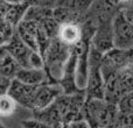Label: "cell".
Wrapping results in <instances>:
<instances>
[{
    "mask_svg": "<svg viewBox=\"0 0 133 128\" xmlns=\"http://www.w3.org/2000/svg\"><path fill=\"white\" fill-rule=\"evenodd\" d=\"M20 1H26V0H20Z\"/></svg>",
    "mask_w": 133,
    "mask_h": 128,
    "instance_id": "f546056e",
    "label": "cell"
},
{
    "mask_svg": "<svg viewBox=\"0 0 133 128\" xmlns=\"http://www.w3.org/2000/svg\"><path fill=\"white\" fill-rule=\"evenodd\" d=\"M29 2L30 6H40V7H49L54 8L57 0H26Z\"/></svg>",
    "mask_w": 133,
    "mask_h": 128,
    "instance_id": "cb8c5ba5",
    "label": "cell"
},
{
    "mask_svg": "<svg viewBox=\"0 0 133 128\" xmlns=\"http://www.w3.org/2000/svg\"><path fill=\"white\" fill-rule=\"evenodd\" d=\"M0 128H7L6 126H5V125H2L1 122H0Z\"/></svg>",
    "mask_w": 133,
    "mask_h": 128,
    "instance_id": "83f0119b",
    "label": "cell"
},
{
    "mask_svg": "<svg viewBox=\"0 0 133 128\" xmlns=\"http://www.w3.org/2000/svg\"><path fill=\"white\" fill-rule=\"evenodd\" d=\"M15 78L29 85H40L48 82L44 69L37 68H21Z\"/></svg>",
    "mask_w": 133,
    "mask_h": 128,
    "instance_id": "9a60e30c",
    "label": "cell"
},
{
    "mask_svg": "<svg viewBox=\"0 0 133 128\" xmlns=\"http://www.w3.org/2000/svg\"><path fill=\"white\" fill-rule=\"evenodd\" d=\"M39 85H29L20 82L19 79H13L7 93L18 103V105L32 111L34 104L35 92Z\"/></svg>",
    "mask_w": 133,
    "mask_h": 128,
    "instance_id": "ba28073f",
    "label": "cell"
},
{
    "mask_svg": "<svg viewBox=\"0 0 133 128\" xmlns=\"http://www.w3.org/2000/svg\"><path fill=\"white\" fill-rule=\"evenodd\" d=\"M63 128H91V126L85 119H79L70 122V124L63 125Z\"/></svg>",
    "mask_w": 133,
    "mask_h": 128,
    "instance_id": "d4e9b609",
    "label": "cell"
},
{
    "mask_svg": "<svg viewBox=\"0 0 133 128\" xmlns=\"http://www.w3.org/2000/svg\"><path fill=\"white\" fill-rule=\"evenodd\" d=\"M6 53H7L6 47H5V46H1V47H0V62H1L2 57H4V56L6 55Z\"/></svg>",
    "mask_w": 133,
    "mask_h": 128,
    "instance_id": "4316f807",
    "label": "cell"
},
{
    "mask_svg": "<svg viewBox=\"0 0 133 128\" xmlns=\"http://www.w3.org/2000/svg\"><path fill=\"white\" fill-rule=\"evenodd\" d=\"M77 51L74 47H71V53L66 61L64 68H63L62 77L58 80V84L61 85L64 94H75L85 92V90H82L78 87L76 76H77Z\"/></svg>",
    "mask_w": 133,
    "mask_h": 128,
    "instance_id": "52a82bcc",
    "label": "cell"
},
{
    "mask_svg": "<svg viewBox=\"0 0 133 128\" xmlns=\"http://www.w3.org/2000/svg\"><path fill=\"white\" fill-rule=\"evenodd\" d=\"M32 114H33V118H35L37 120H41V121L50 125V126L62 124V118H61L60 111H58L57 106L55 104V100L50 105L46 106V107L32 111Z\"/></svg>",
    "mask_w": 133,
    "mask_h": 128,
    "instance_id": "2e32d148",
    "label": "cell"
},
{
    "mask_svg": "<svg viewBox=\"0 0 133 128\" xmlns=\"http://www.w3.org/2000/svg\"><path fill=\"white\" fill-rule=\"evenodd\" d=\"M57 37L68 46H75L82 37V26L77 23H63L60 26Z\"/></svg>",
    "mask_w": 133,
    "mask_h": 128,
    "instance_id": "e0dca14e",
    "label": "cell"
},
{
    "mask_svg": "<svg viewBox=\"0 0 133 128\" xmlns=\"http://www.w3.org/2000/svg\"><path fill=\"white\" fill-rule=\"evenodd\" d=\"M61 94H63V90L60 84H53V83L49 82L40 84L36 89V92H35L32 111L40 110V108H43L46 106L50 105Z\"/></svg>",
    "mask_w": 133,
    "mask_h": 128,
    "instance_id": "30bf717a",
    "label": "cell"
},
{
    "mask_svg": "<svg viewBox=\"0 0 133 128\" xmlns=\"http://www.w3.org/2000/svg\"><path fill=\"white\" fill-rule=\"evenodd\" d=\"M105 101L117 105L119 99L133 91V62L105 79Z\"/></svg>",
    "mask_w": 133,
    "mask_h": 128,
    "instance_id": "3957f363",
    "label": "cell"
},
{
    "mask_svg": "<svg viewBox=\"0 0 133 128\" xmlns=\"http://www.w3.org/2000/svg\"><path fill=\"white\" fill-rule=\"evenodd\" d=\"M120 12L124 14V16L133 23V0H129L120 4Z\"/></svg>",
    "mask_w": 133,
    "mask_h": 128,
    "instance_id": "603a6c76",
    "label": "cell"
},
{
    "mask_svg": "<svg viewBox=\"0 0 133 128\" xmlns=\"http://www.w3.org/2000/svg\"><path fill=\"white\" fill-rule=\"evenodd\" d=\"M102 55L97 49L91 46L89 57V73L85 86V97L87 100L91 99H102L105 100V80L102 73Z\"/></svg>",
    "mask_w": 133,
    "mask_h": 128,
    "instance_id": "277c9868",
    "label": "cell"
},
{
    "mask_svg": "<svg viewBox=\"0 0 133 128\" xmlns=\"http://www.w3.org/2000/svg\"><path fill=\"white\" fill-rule=\"evenodd\" d=\"M70 53L71 47L62 42L58 37L51 40L50 46L43 56V69L47 73L49 83L58 84V80L62 77L63 68L70 56Z\"/></svg>",
    "mask_w": 133,
    "mask_h": 128,
    "instance_id": "7a4b0ae2",
    "label": "cell"
},
{
    "mask_svg": "<svg viewBox=\"0 0 133 128\" xmlns=\"http://www.w3.org/2000/svg\"><path fill=\"white\" fill-rule=\"evenodd\" d=\"M113 21L101 22L96 25V30L91 40V46L102 54L115 48L113 42Z\"/></svg>",
    "mask_w": 133,
    "mask_h": 128,
    "instance_id": "9c48e42d",
    "label": "cell"
},
{
    "mask_svg": "<svg viewBox=\"0 0 133 128\" xmlns=\"http://www.w3.org/2000/svg\"><path fill=\"white\" fill-rule=\"evenodd\" d=\"M21 69V65L18 63V61L11 56L8 53L2 57L1 62H0V73L5 77L9 78V79H15L16 75H18L19 70Z\"/></svg>",
    "mask_w": 133,
    "mask_h": 128,
    "instance_id": "d6986e66",
    "label": "cell"
},
{
    "mask_svg": "<svg viewBox=\"0 0 133 128\" xmlns=\"http://www.w3.org/2000/svg\"><path fill=\"white\" fill-rule=\"evenodd\" d=\"M28 1H7V0H0V12L5 16L7 21L13 26L14 28L18 27L26 15V12L29 8Z\"/></svg>",
    "mask_w": 133,
    "mask_h": 128,
    "instance_id": "8fae6325",
    "label": "cell"
},
{
    "mask_svg": "<svg viewBox=\"0 0 133 128\" xmlns=\"http://www.w3.org/2000/svg\"><path fill=\"white\" fill-rule=\"evenodd\" d=\"M6 50L11 56H13L18 63L21 65V68H30L29 65V58L30 55L34 50L29 48L25 42L21 40V37L18 35V33H14L12 39L6 44Z\"/></svg>",
    "mask_w": 133,
    "mask_h": 128,
    "instance_id": "7c38bea8",
    "label": "cell"
},
{
    "mask_svg": "<svg viewBox=\"0 0 133 128\" xmlns=\"http://www.w3.org/2000/svg\"><path fill=\"white\" fill-rule=\"evenodd\" d=\"M125 1H129V0H119L120 4H122V2H125Z\"/></svg>",
    "mask_w": 133,
    "mask_h": 128,
    "instance_id": "f1b7e54d",
    "label": "cell"
},
{
    "mask_svg": "<svg viewBox=\"0 0 133 128\" xmlns=\"http://www.w3.org/2000/svg\"><path fill=\"white\" fill-rule=\"evenodd\" d=\"M20 125L22 128H53V126L41 121V120L35 119V118L27 119V120H21Z\"/></svg>",
    "mask_w": 133,
    "mask_h": 128,
    "instance_id": "7402d4cb",
    "label": "cell"
},
{
    "mask_svg": "<svg viewBox=\"0 0 133 128\" xmlns=\"http://www.w3.org/2000/svg\"><path fill=\"white\" fill-rule=\"evenodd\" d=\"M84 119L91 128H117L118 107L102 99L87 100L84 105Z\"/></svg>",
    "mask_w": 133,
    "mask_h": 128,
    "instance_id": "6da1fadb",
    "label": "cell"
},
{
    "mask_svg": "<svg viewBox=\"0 0 133 128\" xmlns=\"http://www.w3.org/2000/svg\"><path fill=\"white\" fill-rule=\"evenodd\" d=\"M133 62V49L112 48L102 55V73L105 79L112 73L119 71L127 64Z\"/></svg>",
    "mask_w": 133,
    "mask_h": 128,
    "instance_id": "5b68a950",
    "label": "cell"
},
{
    "mask_svg": "<svg viewBox=\"0 0 133 128\" xmlns=\"http://www.w3.org/2000/svg\"><path fill=\"white\" fill-rule=\"evenodd\" d=\"M37 28L39 23L34 20H27L22 19L21 22L16 27V33L21 37L23 42L29 47L32 50L37 51V43H36V36H37Z\"/></svg>",
    "mask_w": 133,
    "mask_h": 128,
    "instance_id": "4fadbf2b",
    "label": "cell"
},
{
    "mask_svg": "<svg viewBox=\"0 0 133 128\" xmlns=\"http://www.w3.org/2000/svg\"><path fill=\"white\" fill-rule=\"evenodd\" d=\"M112 25L115 48L133 49V23L125 18L120 9L113 18Z\"/></svg>",
    "mask_w": 133,
    "mask_h": 128,
    "instance_id": "8992f818",
    "label": "cell"
},
{
    "mask_svg": "<svg viewBox=\"0 0 133 128\" xmlns=\"http://www.w3.org/2000/svg\"><path fill=\"white\" fill-rule=\"evenodd\" d=\"M118 107V126L133 125V91L119 99Z\"/></svg>",
    "mask_w": 133,
    "mask_h": 128,
    "instance_id": "5bb4252c",
    "label": "cell"
},
{
    "mask_svg": "<svg viewBox=\"0 0 133 128\" xmlns=\"http://www.w3.org/2000/svg\"><path fill=\"white\" fill-rule=\"evenodd\" d=\"M15 30L16 28H14L0 12V47L6 46L8 43V41L12 39Z\"/></svg>",
    "mask_w": 133,
    "mask_h": 128,
    "instance_id": "ffe728a7",
    "label": "cell"
},
{
    "mask_svg": "<svg viewBox=\"0 0 133 128\" xmlns=\"http://www.w3.org/2000/svg\"><path fill=\"white\" fill-rule=\"evenodd\" d=\"M11 83H12V79L9 78L5 77L0 73V96L2 94H6L8 92V89L11 86Z\"/></svg>",
    "mask_w": 133,
    "mask_h": 128,
    "instance_id": "484cf974",
    "label": "cell"
},
{
    "mask_svg": "<svg viewBox=\"0 0 133 128\" xmlns=\"http://www.w3.org/2000/svg\"><path fill=\"white\" fill-rule=\"evenodd\" d=\"M95 2L96 0H57L55 6H62L78 14L88 15V12Z\"/></svg>",
    "mask_w": 133,
    "mask_h": 128,
    "instance_id": "ac0fdd59",
    "label": "cell"
},
{
    "mask_svg": "<svg viewBox=\"0 0 133 128\" xmlns=\"http://www.w3.org/2000/svg\"><path fill=\"white\" fill-rule=\"evenodd\" d=\"M18 103L8 93L0 96V117H11L16 111Z\"/></svg>",
    "mask_w": 133,
    "mask_h": 128,
    "instance_id": "44dd1931",
    "label": "cell"
}]
</instances>
